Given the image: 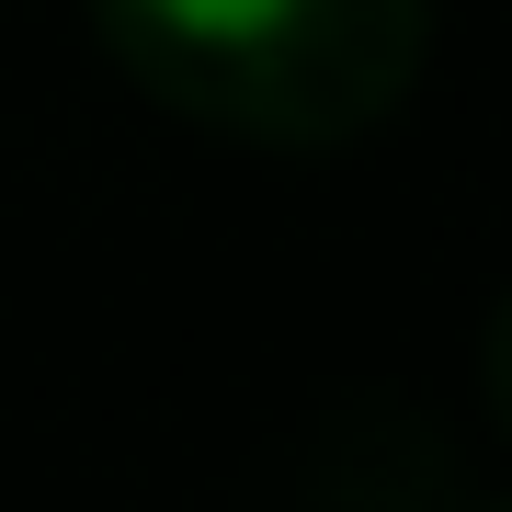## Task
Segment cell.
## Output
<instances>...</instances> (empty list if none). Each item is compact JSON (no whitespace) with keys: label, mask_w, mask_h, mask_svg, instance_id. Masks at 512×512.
<instances>
[{"label":"cell","mask_w":512,"mask_h":512,"mask_svg":"<svg viewBox=\"0 0 512 512\" xmlns=\"http://www.w3.org/2000/svg\"><path fill=\"white\" fill-rule=\"evenodd\" d=\"M92 23L148 103L251 148H353L433 57V0H92Z\"/></svg>","instance_id":"6da1fadb"}]
</instances>
